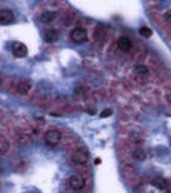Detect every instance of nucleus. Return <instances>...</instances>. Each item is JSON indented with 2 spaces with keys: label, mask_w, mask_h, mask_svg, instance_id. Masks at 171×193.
Masks as SVG:
<instances>
[{
  "label": "nucleus",
  "mask_w": 171,
  "mask_h": 193,
  "mask_svg": "<svg viewBox=\"0 0 171 193\" xmlns=\"http://www.w3.org/2000/svg\"><path fill=\"white\" fill-rule=\"evenodd\" d=\"M134 72L137 74V75H146L149 73V68L145 65V64H137L135 68H134Z\"/></svg>",
  "instance_id": "obj_12"
},
{
  "label": "nucleus",
  "mask_w": 171,
  "mask_h": 193,
  "mask_svg": "<svg viewBox=\"0 0 171 193\" xmlns=\"http://www.w3.org/2000/svg\"><path fill=\"white\" fill-rule=\"evenodd\" d=\"M134 158L141 162V161H143L145 158H146V153H145V150L142 148H137L134 152Z\"/></svg>",
  "instance_id": "obj_13"
},
{
  "label": "nucleus",
  "mask_w": 171,
  "mask_h": 193,
  "mask_svg": "<svg viewBox=\"0 0 171 193\" xmlns=\"http://www.w3.org/2000/svg\"><path fill=\"white\" fill-rule=\"evenodd\" d=\"M138 33H140L141 36H145V38H150V36L152 35V30L150 29L149 26H142V28H140Z\"/></svg>",
  "instance_id": "obj_14"
},
{
  "label": "nucleus",
  "mask_w": 171,
  "mask_h": 193,
  "mask_svg": "<svg viewBox=\"0 0 171 193\" xmlns=\"http://www.w3.org/2000/svg\"><path fill=\"white\" fill-rule=\"evenodd\" d=\"M164 18H165V20H166L167 23H171V9L167 10V11L164 14Z\"/></svg>",
  "instance_id": "obj_16"
},
{
  "label": "nucleus",
  "mask_w": 171,
  "mask_h": 193,
  "mask_svg": "<svg viewBox=\"0 0 171 193\" xmlns=\"http://www.w3.org/2000/svg\"><path fill=\"white\" fill-rule=\"evenodd\" d=\"M11 53L15 58H24L28 54V48L21 41H14L11 44Z\"/></svg>",
  "instance_id": "obj_4"
},
{
  "label": "nucleus",
  "mask_w": 171,
  "mask_h": 193,
  "mask_svg": "<svg viewBox=\"0 0 171 193\" xmlns=\"http://www.w3.org/2000/svg\"><path fill=\"white\" fill-rule=\"evenodd\" d=\"M56 17H57V13H54V11H44L42 15L39 17V20L44 24H49L56 19Z\"/></svg>",
  "instance_id": "obj_10"
},
{
  "label": "nucleus",
  "mask_w": 171,
  "mask_h": 193,
  "mask_svg": "<svg viewBox=\"0 0 171 193\" xmlns=\"http://www.w3.org/2000/svg\"><path fill=\"white\" fill-rule=\"evenodd\" d=\"M71 161L74 163V164H78V165H81V164H86L88 162V154H87V152L83 150V149H76L72 152V154H71Z\"/></svg>",
  "instance_id": "obj_3"
},
{
  "label": "nucleus",
  "mask_w": 171,
  "mask_h": 193,
  "mask_svg": "<svg viewBox=\"0 0 171 193\" xmlns=\"http://www.w3.org/2000/svg\"><path fill=\"white\" fill-rule=\"evenodd\" d=\"M59 38V33L57 29H53V28H50V29H47L45 33H44V39L47 43H56Z\"/></svg>",
  "instance_id": "obj_8"
},
{
  "label": "nucleus",
  "mask_w": 171,
  "mask_h": 193,
  "mask_svg": "<svg viewBox=\"0 0 171 193\" xmlns=\"http://www.w3.org/2000/svg\"><path fill=\"white\" fill-rule=\"evenodd\" d=\"M69 36H71V40L74 41V43H77V44L86 43L87 39H88L87 32L83 29V28H74V29L71 32Z\"/></svg>",
  "instance_id": "obj_2"
},
{
  "label": "nucleus",
  "mask_w": 171,
  "mask_h": 193,
  "mask_svg": "<svg viewBox=\"0 0 171 193\" xmlns=\"http://www.w3.org/2000/svg\"><path fill=\"white\" fill-rule=\"evenodd\" d=\"M30 88H32V84L28 80H21L17 85V90H18L19 94H27L30 90Z\"/></svg>",
  "instance_id": "obj_11"
},
{
  "label": "nucleus",
  "mask_w": 171,
  "mask_h": 193,
  "mask_svg": "<svg viewBox=\"0 0 171 193\" xmlns=\"http://www.w3.org/2000/svg\"><path fill=\"white\" fill-rule=\"evenodd\" d=\"M68 183H69V187H71L73 191H81V189L84 187V184H86L83 177H81L80 174H73V176H71L69 179H68Z\"/></svg>",
  "instance_id": "obj_5"
},
{
  "label": "nucleus",
  "mask_w": 171,
  "mask_h": 193,
  "mask_svg": "<svg viewBox=\"0 0 171 193\" xmlns=\"http://www.w3.org/2000/svg\"><path fill=\"white\" fill-rule=\"evenodd\" d=\"M152 186L154 187H156L157 189H167L169 188V182L166 181V179L164 178V177H156V178H154L152 179Z\"/></svg>",
  "instance_id": "obj_9"
},
{
  "label": "nucleus",
  "mask_w": 171,
  "mask_h": 193,
  "mask_svg": "<svg viewBox=\"0 0 171 193\" xmlns=\"http://www.w3.org/2000/svg\"><path fill=\"white\" fill-rule=\"evenodd\" d=\"M117 45L120 48V50H122L123 53H128L132 49V41L127 36H120L117 40Z\"/></svg>",
  "instance_id": "obj_7"
},
{
  "label": "nucleus",
  "mask_w": 171,
  "mask_h": 193,
  "mask_svg": "<svg viewBox=\"0 0 171 193\" xmlns=\"http://www.w3.org/2000/svg\"><path fill=\"white\" fill-rule=\"evenodd\" d=\"M110 115H112V109H104L101 113V118H108Z\"/></svg>",
  "instance_id": "obj_15"
},
{
  "label": "nucleus",
  "mask_w": 171,
  "mask_h": 193,
  "mask_svg": "<svg viewBox=\"0 0 171 193\" xmlns=\"http://www.w3.org/2000/svg\"><path fill=\"white\" fill-rule=\"evenodd\" d=\"M13 21H14V13L10 9H2V11H0V24L9 25Z\"/></svg>",
  "instance_id": "obj_6"
},
{
  "label": "nucleus",
  "mask_w": 171,
  "mask_h": 193,
  "mask_svg": "<svg viewBox=\"0 0 171 193\" xmlns=\"http://www.w3.org/2000/svg\"><path fill=\"white\" fill-rule=\"evenodd\" d=\"M62 139V133L57 129H49L45 134H44V142L47 146L49 147H56L59 144Z\"/></svg>",
  "instance_id": "obj_1"
}]
</instances>
